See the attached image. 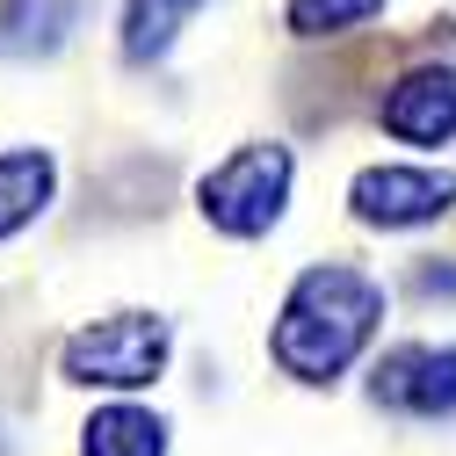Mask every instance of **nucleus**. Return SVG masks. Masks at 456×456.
I'll use <instances>...</instances> for the list:
<instances>
[{
    "label": "nucleus",
    "mask_w": 456,
    "mask_h": 456,
    "mask_svg": "<svg viewBox=\"0 0 456 456\" xmlns=\"http://www.w3.org/2000/svg\"><path fill=\"white\" fill-rule=\"evenodd\" d=\"M377 319H384V290L362 268H348V261L305 268L290 282V297H282V319H275V362L297 384H333L370 348Z\"/></svg>",
    "instance_id": "1"
},
{
    "label": "nucleus",
    "mask_w": 456,
    "mask_h": 456,
    "mask_svg": "<svg viewBox=\"0 0 456 456\" xmlns=\"http://www.w3.org/2000/svg\"><path fill=\"white\" fill-rule=\"evenodd\" d=\"M290 145H240L232 159H217L210 175L196 182V203L203 217L217 224V232H232V240H254L268 232V224L282 217V203H290Z\"/></svg>",
    "instance_id": "2"
},
{
    "label": "nucleus",
    "mask_w": 456,
    "mask_h": 456,
    "mask_svg": "<svg viewBox=\"0 0 456 456\" xmlns=\"http://www.w3.org/2000/svg\"><path fill=\"white\" fill-rule=\"evenodd\" d=\"M167 348H175V333L167 319L152 312H117V319H94L66 340L59 370L73 384H94V391H145L159 370H167Z\"/></svg>",
    "instance_id": "3"
},
{
    "label": "nucleus",
    "mask_w": 456,
    "mask_h": 456,
    "mask_svg": "<svg viewBox=\"0 0 456 456\" xmlns=\"http://www.w3.org/2000/svg\"><path fill=\"white\" fill-rule=\"evenodd\" d=\"M370 398L384 413L406 420H442L456 413V348H428V340H406L370 370Z\"/></svg>",
    "instance_id": "4"
},
{
    "label": "nucleus",
    "mask_w": 456,
    "mask_h": 456,
    "mask_svg": "<svg viewBox=\"0 0 456 456\" xmlns=\"http://www.w3.org/2000/svg\"><path fill=\"white\" fill-rule=\"evenodd\" d=\"M348 203H355L362 224L406 232V224H428L456 203V175H435V167H362Z\"/></svg>",
    "instance_id": "5"
},
{
    "label": "nucleus",
    "mask_w": 456,
    "mask_h": 456,
    "mask_svg": "<svg viewBox=\"0 0 456 456\" xmlns=\"http://www.w3.org/2000/svg\"><path fill=\"white\" fill-rule=\"evenodd\" d=\"M384 131L406 145H449L456 138V66H413L384 94Z\"/></svg>",
    "instance_id": "6"
},
{
    "label": "nucleus",
    "mask_w": 456,
    "mask_h": 456,
    "mask_svg": "<svg viewBox=\"0 0 456 456\" xmlns=\"http://www.w3.org/2000/svg\"><path fill=\"white\" fill-rule=\"evenodd\" d=\"M94 0H0V59H59Z\"/></svg>",
    "instance_id": "7"
},
{
    "label": "nucleus",
    "mask_w": 456,
    "mask_h": 456,
    "mask_svg": "<svg viewBox=\"0 0 456 456\" xmlns=\"http://www.w3.org/2000/svg\"><path fill=\"white\" fill-rule=\"evenodd\" d=\"M51 189H59V167H51V152L22 145V152H0V240H15L22 224L44 217Z\"/></svg>",
    "instance_id": "8"
},
{
    "label": "nucleus",
    "mask_w": 456,
    "mask_h": 456,
    "mask_svg": "<svg viewBox=\"0 0 456 456\" xmlns=\"http://www.w3.org/2000/svg\"><path fill=\"white\" fill-rule=\"evenodd\" d=\"M80 456H167V420L145 406H102L80 428Z\"/></svg>",
    "instance_id": "9"
},
{
    "label": "nucleus",
    "mask_w": 456,
    "mask_h": 456,
    "mask_svg": "<svg viewBox=\"0 0 456 456\" xmlns=\"http://www.w3.org/2000/svg\"><path fill=\"white\" fill-rule=\"evenodd\" d=\"M196 8H203V0H131V8H124V59H131V66L167 59Z\"/></svg>",
    "instance_id": "10"
},
{
    "label": "nucleus",
    "mask_w": 456,
    "mask_h": 456,
    "mask_svg": "<svg viewBox=\"0 0 456 456\" xmlns=\"http://www.w3.org/2000/svg\"><path fill=\"white\" fill-rule=\"evenodd\" d=\"M384 8V0H290V29L297 37H340Z\"/></svg>",
    "instance_id": "11"
},
{
    "label": "nucleus",
    "mask_w": 456,
    "mask_h": 456,
    "mask_svg": "<svg viewBox=\"0 0 456 456\" xmlns=\"http://www.w3.org/2000/svg\"><path fill=\"white\" fill-rule=\"evenodd\" d=\"M420 290L428 297H456V268H420Z\"/></svg>",
    "instance_id": "12"
}]
</instances>
